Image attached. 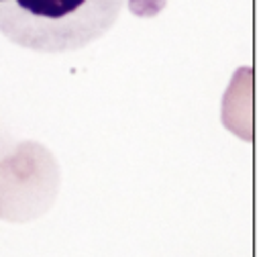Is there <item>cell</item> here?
<instances>
[{"label": "cell", "instance_id": "6da1fadb", "mask_svg": "<svg viewBox=\"0 0 261 257\" xmlns=\"http://www.w3.org/2000/svg\"><path fill=\"white\" fill-rule=\"evenodd\" d=\"M122 4L124 0H0V33L33 51H75L100 39Z\"/></svg>", "mask_w": 261, "mask_h": 257}, {"label": "cell", "instance_id": "7a4b0ae2", "mask_svg": "<svg viewBox=\"0 0 261 257\" xmlns=\"http://www.w3.org/2000/svg\"><path fill=\"white\" fill-rule=\"evenodd\" d=\"M59 192V165L53 153L24 141L0 161V220L29 222L43 216Z\"/></svg>", "mask_w": 261, "mask_h": 257}, {"label": "cell", "instance_id": "3957f363", "mask_svg": "<svg viewBox=\"0 0 261 257\" xmlns=\"http://www.w3.org/2000/svg\"><path fill=\"white\" fill-rule=\"evenodd\" d=\"M222 124L237 137L253 139V69L241 67L222 98Z\"/></svg>", "mask_w": 261, "mask_h": 257}]
</instances>
